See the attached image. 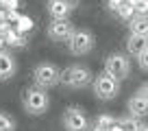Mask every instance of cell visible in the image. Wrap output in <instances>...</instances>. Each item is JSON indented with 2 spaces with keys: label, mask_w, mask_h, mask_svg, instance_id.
<instances>
[{
  "label": "cell",
  "mask_w": 148,
  "mask_h": 131,
  "mask_svg": "<svg viewBox=\"0 0 148 131\" xmlns=\"http://www.w3.org/2000/svg\"><path fill=\"white\" fill-rule=\"evenodd\" d=\"M22 107L26 109V114L31 116H42L46 114V109L50 107V96H48L46 90H39V88H26L22 94Z\"/></svg>",
  "instance_id": "obj_1"
},
{
  "label": "cell",
  "mask_w": 148,
  "mask_h": 131,
  "mask_svg": "<svg viewBox=\"0 0 148 131\" xmlns=\"http://www.w3.org/2000/svg\"><path fill=\"white\" fill-rule=\"evenodd\" d=\"M92 79H94V74H92V70H89L87 66L72 63L61 72L59 83H63L65 88H70V90H81V88L92 85Z\"/></svg>",
  "instance_id": "obj_2"
},
{
  "label": "cell",
  "mask_w": 148,
  "mask_h": 131,
  "mask_svg": "<svg viewBox=\"0 0 148 131\" xmlns=\"http://www.w3.org/2000/svg\"><path fill=\"white\" fill-rule=\"evenodd\" d=\"M94 44H96V39H94L92 31H87V28H74L72 35L68 37V50L74 57H83V55L94 50Z\"/></svg>",
  "instance_id": "obj_3"
},
{
  "label": "cell",
  "mask_w": 148,
  "mask_h": 131,
  "mask_svg": "<svg viewBox=\"0 0 148 131\" xmlns=\"http://www.w3.org/2000/svg\"><path fill=\"white\" fill-rule=\"evenodd\" d=\"M59 79H61V70L55 63H39L33 70V83L39 90H50L59 85Z\"/></svg>",
  "instance_id": "obj_4"
},
{
  "label": "cell",
  "mask_w": 148,
  "mask_h": 131,
  "mask_svg": "<svg viewBox=\"0 0 148 131\" xmlns=\"http://www.w3.org/2000/svg\"><path fill=\"white\" fill-rule=\"evenodd\" d=\"M105 74H109L111 79H116L118 83L120 81H124L126 77H129L131 72V61L126 55H122V52H111L109 57L105 59Z\"/></svg>",
  "instance_id": "obj_5"
},
{
  "label": "cell",
  "mask_w": 148,
  "mask_h": 131,
  "mask_svg": "<svg viewBox=\"0 0 148 131\" xmlns=\"http://www.w3.org/2000/svg\"><path fill=\"white\" fill-rule=\"evenodd\" d=\"M92 88H94V94H96L100 101H111V98H116L118 92H120V83L116 79H111L109 74H98L92 79Z\"/></svg>",
  "instance_id": "obj_6"
},
{
  "label": "cell",
  "mask_w": 148,
  "mask_h": 131,
  "mask_svg": "<svg viewBox=\"0 0 148 131\" xmlns=\"http://www.w3.org/2000/svg\"><path fill=\"white\" fill-rule=\"evenodd\" d=\"M63 127H65V131H87L89 120L83 109L72 105V107H68L63 112Z\"/></svg>",
  "instance_id": "obj_7"
},
{
  "label": "cell",
  "mask_w": 148,
  "mask_h": 131,
  "mask_svg": "<svg viewBox=\"0 0 148 131\" xmlns=\"http://www.w3.org/2000/svg\"><path fill=\"white\" fill-rule=\"evenodd\" d=\"M72 31L74 24L70 20H50V24H48V37L52 42H68Z\"/></svg>",
  "instance_id": "obj_8"
},
{
  "label": "cell",
  "mask_w": 148,
  "mask_h": 131,
  "mask_svg": "<svg viewBox=\"0 0 148 131\" xmlns=\"http://www.w3.org/2000/svg\"><path fill=\"white\" fill-rule=\"evenodd\" d=\"M126 107H129V114H131V116H135V118L146 116V109H148V101H146V85H142V88L137 90V94H133V96L129 98Z\"/></svg>",
  "instance_id": "obj_9"
},
{
  "label": "cell",
  "mask_w": 148,
  "mask_h": 131,
  "mask_svg": "<svg viewBox=\"0 0 148 131\" xmlns=\"http://www.w3.org/2000/svg\"><path fill=\"white\" fill-rule=\"evenodd\" d=\"M18 70V61L11 52L0 50V81H9Z\"/></svg>",
  "instance_id": "obj_10"
},
{
  "label": "cell",
  "mask_w": 148,
  "mask_h": 131,
  "mask_svg": "<svg viewBox=\"0 0 148 131\" xmlns=\"http://www.w3.org/2000/svg\"><path fill=\"white\" fill-rule=\"evenodd\" d=\"M46 9L52 20H70V13H72V9L59 0H46Z\"/></svg>",
  "instance_id": "obj_11"
},
{
  "label": "cell",
  "mask_w": 148,
  "mask_h": 131,
  "mask_svg": "<svg viewBox=\"0 0 148 131\" xmlns=\"http://www.w3.org/2000/svg\"><path fill=\"white\" fill-rule=\"evenodd\" d=\"M146 50V35H131L129 33V39H126V52L129 55H137V52Z\"/></svg>",
  "instance_id": "obj_12"
},
{
  "label": "cell",
  "mask_w": 148,
  "mask_h": 131,
  "mask_svg": "<svg viewBox=\"0 0 148 131\" xmlns=\"http://www.w3.org/2000/svg\"><path fill=\"white\" fill-rule=\"evenodd\" d=\"M2 39H5V46H11V48H22L26 44V35H20L13 26L2 33Z\"/></svg>",
  "instance_id": "obj_13"
},
{
  "label": "cell",
  "mask_w": 148,
  "mask_h": 131,
  "mask_svg": "<svg viewBox=\"0 0 148 131\" xmlns=\"http://www.w3.org/2000/svg\"><path fill=\"white\" fill-rule=\"evenodd\" d=\"M148 24H146V15H133L129 20V33L131 35H146Z\"/></svg>",
  "instance_id": "obj_14"
},
{
  "label": "cell",
  "mask_w": 148,
  "mask_h": 131,
  "mask_svg": "<svg viewBox=\"0 0 148 131\" xmlns=\"http://www.w3.org/2000/svg\"><path fill=\"white\" fill-rule=\"evenodd\" d=\"M11 26H13L15 31L20 33V35H28V33L33 31V20L28 18V15H22V13H20L18 18H15V22L11 24Z\"/></svg>",
  "instance_id": "obj_15"
},
{
  "label": "cell",
  "mask_w": 148,
  "mask_h": 131,
  "mask_svg": "<svg viewBox=\"0 0 148 131\" xmlns=\"http://www.w3.org/2000/svg\"><path fill=\"white\" fill-rule=\"evenodd\" d=\"M116 122L120 125V129H122V131H137L139 127H142V122H139L135 116H131V114H126V116L118 118Z\"/></svg>",
  "instance_id": "obj_16"
},
{
  "label": "cell",
  "mask_w": 148,
  "mask_h": 131,
  "mask_svg": "<svg viewBox=\"0 0 148 131\" xmlns=\"http://www.w3.org/2000/svg\"><path fill=\"white\" fill-rule=\"evenodd\" d=\"M116 13H118V18H120V20L129 22V20L135 15V9H133V5H131V2H122V5L116 9Z\"/></svg>",
  "instance_id": "obj_17"
},
{
  "label": "cell",
  "mask_w": 148,
  "mask_h": 131,
  "mask_svg": "<svg viewBox=\"0 0 148 131\" xmlns=\"http://www.w3.org/2000/svg\"><path fill=\"white\" fill-rule=\"evenodd\" d=\"M113 122H116V118H113V116H109V114H100V116L96 118V122H94V127L109 131L111 127H113Z\"/></svg>",
  "instance_id": "obj_18"
},
{
  "label": "cell",
  "mask_w": 148,
  "mask_h": 131,
  "mask_svg": "<svg viewBox=\"0 0 148 131\" xmlns=\"http://www.w3.org/2000/svg\"><path fill=\"white\" fill-rule=\"evenodd\" d=\"M0 131H15V120L7 112H0Z\"/></svg>",
  "instance_id": "obj_19"
},
{
  "label": "cell",
  "mask_w": 148,
  "mask_h": 131,
  "mask_svg": "<svg viewBox=\"0 0 148 131\" xmlns=\"http://www.w3.org/2000/svg\"><path fill=\"white\" fill-rule=\"evenodd\" d=\"M20 0H0V9L2 11H18Z\"/></svg>",
  "instance_id": "obj_20"
},
{
  "label": "cell",
  "mask_w": 148,
  "mask_h": 131,
  "mask_svg": "<svg viewBox=\"0 0 148 131\" xmlns=\"http://www.w3.org/2000/svg\"><path fill=\"white\" fill-rule=\"evenodd\" d=\"M146 52L148 50H142V52H137V55H135V57H137V63H139V68H142V70H146Z\"/></svg>",
  "instance_id": "obj_21"
},
{
  "label": "cell",
  "mask_w": 148,
  "mask_h": 131,
  "mask_svg": "<svg viewBox=\"0 0 148 131\" xmlns=\"http://www.w3.org/2000/svg\"><path fill=\"white\" fill-rule=\"evenodd\" d=\"M59 2H63V5H68L70 9H72V11L76 9V7H79V5H81V0H59Z\"/></svg>",
  "instance_id": "obj_22"
},
{
  "label": "cell",
  "mask_w": 148,
  "mask_h": 131,
  "mask_svg": "<svg viewBox=\"0 0 148 131\" xmlns=\"http://www.w3.org/2000/svg\"><path fill=\"white\" fill-rule=\"evenodd\" d=\"M122 2H126V0H107V5H109V9H113V11H116L118 7L122 5Z\"/></svg>",
  "instance_id": "obj_23"
},
{
  "label": "cell",
  "mask_w": 148,
  "mask_h": 131,
  "mask_svg": "<svg viewBox=\"0 0 148 131\" xmlns=\"http://www.w3.org/2000/svg\"><path fill=\"white\" fill-rule=\"evenodd\" d=\"M109 131H122V129H120V125H118V122H113V127H111Z\"/></svg>",
  "instance_id": "obj_24"
},
{
  "label": "cell",
  "mask_w": 148,
  "mask_h": 131,
  "mask_svg": "<svg viewBox=\"0 0 148 131\" xmlns=\"http://www.w3.org/2000/svg\"><path fill=\"white\" fill-rule=\"evenodd\" d=\"M0 50H5V39H2V35H0Z\"/></svg>",
  "instance_id": "obj_25"
},
{
  "label": "cell",
  "mask_w": 148,
  "mask_h": 131,
  "mask_svg": "<svg viewBox=\"0 0 148 131\" xmlns=\"http://www.w3.org/2000/svg\"><path fill=\"white\" fill-rule=\"evenodd\" d=\"M137 131H146V125H144V122H142V127H139Z\"/></svg>",
  "instance_id": "obj_26"
}]
</instances>
